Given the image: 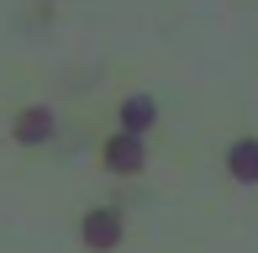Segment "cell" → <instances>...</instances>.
<instances>
[{
    "label": "cell",
    "instance_id": "obj_1",
    "mask_svg": "<svg viewBox=\"0 0 258 253\" xmlns=\"http://www.w3.org/2000/svg\"><path fill=\"white\" fill-rule=\"evenodd\" d=\"M100 158H105V169H111V174H137V169L148 164L143 132H126V126H121V132L105 143V153H100Z\"/></svg>",
    "mask_w": 258,
    "mask_h": 253
},
{
    "label": "cell",
    "instance_id": "obj_2",
    "mask_svg": "<svg viewBox=\"0 0 258 253\" xmlns=\"http://www.w3.org/2000/svg\"><path fill=\"white\" fill-rule=\"evenodd\" d=\"M85 243L90 248H100V253H111L116 243H121V211H111V206H100V211H90L85 216Z\"/></svg>",
    "mask_w": 258,
    "mask_h": 253
},
{
    "label": "cell",
    "instance_id": "obj_3",
    "mask_svg": "<svg viewBox=\"0 0 258 253\" xmlns=\"http://www.w3.org/2000/svg\"><path fill=\"white\" fill-rule=\"evenodd\" d=\"M11 132H16V143H27V148L48 143V137H53V111H48V106H27V111L16 116Z\"/></svg>",
    "mask_w": 258,
    "mask_h": 253
},
{
    "label": "cell",
    "instance_id": "obj_4",
    "mask_svg": "<svg viewBox=\"0 0 258 253\" xmlns=\"http://www.w3.org/2000/svg\"><path fill=\"white\" fill-rule=\"evenodd\" d=\"M227 169L237 185H258V137H237L227 148Z\"/></svg>",
    "mask_w": 258,
    "mask_h": 253
},
{
    "label": "cell",
    "instance_id": "obj_5",
    "mask_svg": "<svg viewBox=\"0 0 258 253\" xmlns=\"http://www.w3.org/2000/svg\"><path fill=\"white\" fill-rule=\"evenodd\" d=\"M153 121H158L153 95H126V100H121V126H126V132H148Z\"/></svg>",
    "mask_w": 258,
    "mask_h": 253
}]
</instances>
